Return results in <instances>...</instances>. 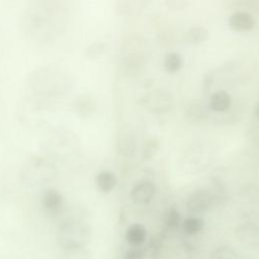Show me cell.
I'll return each mask as SVG.
<instances>
[{"label":"cell","instance_id":"8992f818","mask_svg":"<svg viewBox=\"0 0 259 259\" xmlns=\"http://www.w3.org/2000/svg\"><path fill=\"white\" fill-rule=\"evenodd\" d=\"M255 18L246 11H236L229 18V25L236 31H247L255 26Z\"/></svg>","mask_w":259,"mask_h":259},{"label":"cell","instance_id":"e0dca14e","mask_svg":"<svg viewBox=\"0 0 259 259\" xmlns=\"http://www.w3.org/2000/svg\"><path fill=\"white\" fill-rule=\"evenodd\" d=\"M76 106L81 115H89L95 110V103L88 96H80Z\"/></svg>","mask_w":259,"mask_h":259},{"label":"cell","instance_id":"2e32d148","mask_svg":"<svg viewBox=\"0 0 259 259\" xmlns=\"http://www.w3.org/2000/svg\"><path fill=\"white\" fill-rule=\"evenodd\" d=\"M59 259H90V251L86 248L63 250Z\"/></svg>","mask_w":259,"mask_h":259},{"label":"cell","instance_id":"9c48e42d","mask_svg":"<svg viewBox=\"0 0 259 259\" xmlns=\"http://www.w3.org/2000/svg\"><path fill=\"white\" fill-rule=\"evenodd\" d=\"M232 104V97L231 95L225 90H218L214 91L208 100V105L213 111L223 112L229 109Z\"/></svg>","mask_w":259,"mask_h":259},{"label":"cell","instance_id":"44dd1931","mask_svg":"<svg viewBox=\"0 0 259 259\" xmlns=\"http://www.w3.org/2000/svg\"><path fill=\"white\" fill-rule=\"evenodd\" d=\"M167 4L170 6V8H183L186 5V2L184 1H168Z\"/></svg>","mask_w":259,"mask_h":259},{"label":"cell","instance_id":"7a4b0ae2","mask_svg":"<svg viewBox=\"0 0 259 259\" xmlns=\"http://www.w3.org/2000/svg\"><path fill=\"white\" fill-rule=\"evenodd\" d=\"M213 203V197L211 193L206 189L193 190L186 199V207L189 211L198 213L208 210Z\"/></svg>","mask_w":259,"mask_h":259},{"label":"cell","instance_id":"52a82bcc","mask_svg":"<svg viewBox=\"0 0 259 259\" xmlns=\"http://www.w3.org/2000/svg\"><path fill=\"white\" fill-rule=\"evenodd\" d=\"M124 239L130 246L140 248L147 239V229L142 224H132L124 232Z\"/></svg>","mask_w":259,"mask_h":259},{"label":"cell","instance_id":"d6986e66","mask_svg":"<svg viewBox=\"0 0 259 259\" xmlns=\"http://www.w3.org/2000/svg\"><path fill=\"white\" fill-rule=\"evenodd\" d=\"M159 146H160V142L157 138H150L148 139L143 147V155L145 159H150L152 158L157 151L159 150Z\"/></svg>","mask_w":259,"mask_h":259},{"label":"cell","instance_id":"30bf717a","mask_svg":"<svg viewBox=\"0 0 259 259\" xmlns=\"http://www.w3.org/2000/svg\"><path fill=\"white\" fill-rule=\"evenodd\" d=\"M117 183V178L115 174L108 170L100 171L95 176V186L101 192L111 191Z\"/></svg>","mask_w":259,"mask_h":259},{"label":"cell","instance_id":"ac0fdd59","mask_svg":"<svg viewBox=\"0 0 259 259\" xmlns=\"http://www.w3.org/2000/svg\"><path fill=\"white\" fill-rule=\"evenodd\" d=\"M107 45L104 41H94L86 49L85 56L88 59H95L106 51Z\"/></svg>","mask_w":259,"mask_h":259},{"label":"cell","instance_id":"277c9868","mask_svg":"<svg viewBox=\"0 0 259 259\" xmlns=\"http://www.w3.org/2000/svg\"><path fill=\"white\" fill-rule=\"evenodd\" d=\"M235 236L243 245L257 248L259 245V228L254 223H242L235 229Z\"/></svg>","mask_w":259,"mask_h":259},{"label":"cell","instance_id":"6da1fadb","mask_svg":"<svg viewBox=\"0 0 259 259\" xmlns=\"http://www.w3.org/2000/svg\"><path fill=\"white\" fill-rule=\"evenodd\" d=\"M56 238L63 250L86 248L92 238V229L83 220L69 219L60 225Z\"/></svg>","mask_w":259,"mask_h":259},{"label":"cell","instance_id":"3957f363","mask_svg":"<svg viewBox=\"0 0 259 259\" xmlns=\"http://www.w3.org/2000/svg\"><path fill=\"white\" fill-rule=\"evenodd\" d=\"M156 194L155 184L148 179H141L137 181L131 191L130 196L132 200L137 204H147L149 203Z\"/></svg>","mask_w":259,"mask_h":259},{"label":"cell","instance_id":"9a60e30c","mask_svg":"<svg viewBox=\"0 0 259 259\" xmlns=\"http://www.w3.org/2000/svg\"><path fill=\"white\" fill-rule=\"evenodd\" d=\"M164 225L168 230H175L180 224V212L177 208L170 206L166 209L163 217Z\"/></svg>","mask_w":259,"mask_h":259},{"label":"cell","instance_id":"4fadbf2b","mask_svg":"<svg viewBox=\"0 0 259 259\" xmlns=\"http://www.w3.org/2000/svg\"><path fill=\"white\" fill-rule=\"evenodd\" d=\"M204 222L197 217H188L182 222V230L189 236H194L200 233L203 229Z\"/></svg>","mask_w":259,"mask_h":259},{"label":"cell","instance_id":"8fae6325","mask_svg":"<svg viewBox=\"0 0 259 259\" xmlns=\"http://www.w3.org/2000/svg\"><path fill=\"white\" fill-rule=\"evenodd\" d=\"M208 37V30L206 27L201 25H195L190 27L184 35V38L187 42L192 45H197L205 41Z\"/></svg>","mask_w":259,"mask_h":259},{"label":"cell","instance_id":"ba28073f","mask_svg":"<svg viewBox=\"0 0 259 259\" xmlns=\"http://www.w3.org/2000/svg\"><path fill=\"white\" fill-rule=\"evenodd\" d=\"M146 103L153 111H164L171 106V96L164 91H156L148 95Z\"/></svg>","mask_w":259,"mask_h":259},{"label":"cell","instance_id":"ffe728a7","mask_svg":"<svg viewBox=\"0 0 259 259\" xmlns=\"http://www.w3.org/2000/svg\"><path fill=\"white\" fill-rule=\"evenodd\" d=\"M143 257H144L143 250H141L140 248H135L126 253L124 259H143Z\"/></svg>","mask_w":259,"mask_h":259},{"label":"cell","instance_id":"5b68a950","mask_svg":"<svg viewBox=\"0 0 259 259\" xmlns=\"http://www.w3.org/2000/svg\"><path fill=\"white\" fill-rule=\"evenodd\" d=\"M41 204L46 211L51 214L57 213L64 204L62 193L55 188H48L42 192Z\"/></svg>","mask_w":259,"mask_h":259},{"label":"cell","instance_id":"5bb4252c","mask_svg":"<svg viewBox=\"0 0 259 259\" xmlns=\"http://www.w3.org/2000/svg\"><path fill=\"white\" fill-rule=\"evenodd\" d=\"M183 65L182 56L179 53L171 52L164 59V68L168 73H176Z\"/></svg>","mask_w":259,"mask_h":259},{"label":"cell","instance_id":"7c38bea8","mask_svg":"<svg viewBox=\"0 0 259 259\" xmlns=\"http://www.w3.org/2000/svg\"><path fill=\"white\" fill-rule=\"evenodd\" d=\"M208 259H248L230 246H220L215 248L209 255Z\"/></svg>","mask_w":259,"mask_h":259}]
</instances>
